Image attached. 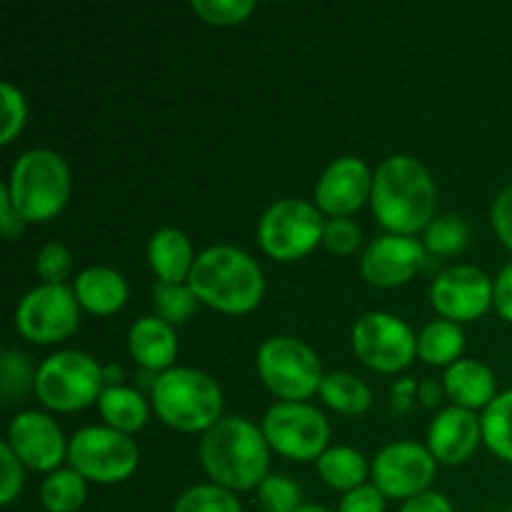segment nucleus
<instances>
[{
    "mask_svg": "<svg viewBox=\"0 0 512 512\" xmlns=\"http://www.w3.org/2000/svg\"><path fill=\"white\" fill-rule=\"evenodd\" d=\"M438 188L430 170L413 155H390L373 173L370 208L388 233L418 235L435 218Z\"/></svg>",
    "mask_w": 512,
    "mask_h": 512,
    "instance_id": "nucleus-1",
    "label": "nucleus"
},
{
    "mask_svg": "<svg viewBox=\"0 0 512 512\" xmlns=\"http://www.w3.org/2000/svg\"><path fill=\"white\" fill-rule=\"evenodd\" d=\"M200 465L225 490H258L270 475V445L260 425L243 415H223L200 440Z\"/></svg>",
    "mask_w": 512,
    "mask_h": 512,
    "instance_id": "nucleus-2",
    "label": "nucleus"
},
{
    "mask_svg": "<svg viewBox=\"0 0 512 512\" xmlns=\"http://www.w3.org/2000/svg\"><path fill=\"white\" fill-rule=\"evenodd\" d=\"M188 285L200 303L228 315L250 313L265 295V275L258 260L228 243L200 250Z\"/></svg>",
    "mask_w": 512,
    "mask_h": 512,
    "instance_id": "nucleus-3",
    "label": "nucleus"
},
{
    "mask_svg": "<svg viewBox=\"0 0 512 512\" xmlns=\"http://www.w3.org/2000/svg\"><path fill=\"white\" fill-rule=\"evenodd\" d=\"M150 405L170 428L180 433H205L223 418V390L213 375L175 365L160 373L150 390Z\"/></svg>",
    "mask_w": 512,
    "mask_h": 512,
    "instance_id": "nucleus-4",
    "label": "nucleus"
},
{
    "mask_svg": "<svg viewBox=\"0 0 512 512\" xmlns=\"http://www.w3.org/2000/svg\"><path fill=\"white\" fill-rule=\"evenodd\" d=\"M70 168L50 148H30L15 158L5 188L25 223H48L68 205Z\"/></svg>",
    "mask_w": 512,
    "mask_h": 512,
    "instance_id": "nucleus-5",
    "label": "nucleus"
},
{
    "mask_svg": "<svg viewBox=\"0 0 512 512\" xmlns=\"http://www.w3.org/2000/svg\"><path fill=\"white\" fill-rule=\"evenodd\" d=\"M33 390L45 408L75 413L98 403L105 390L103 365L80 350H58L38 365Z\"/></svg>",
    "mask_w": 512,
    "mask_h": 512,
    "instance_id": "nucleus-6",
    "label": "nucleus"
},
{
    "mask_svg": "<svg viewBox=\"0 0 512 512\" xmlns=\"http://www.w3.org/2000/svg\"><path fill=\"white\" fill-rule=\"evenodd\" d=\"M258 375L280 400L305 403L320 390L325 373L318 353L295 335H273L258 348Z\"/></svg>",
    "mask_w": 512,
    "mask_h": 512,
    "instance_id": "nucleus-7",
    "label": "nucleus"
},
{
    "mask_svg": "<svg viewBox=\"0 0 512 512\" xmlns=\"http://www.w3.org/2000/svg\"><path fill=\"white\" fill-rule=\"evenodd\" d=\"M68 463L88 483L115 485L138 470L140 450L128 433L110 425H85L68 440Z\"/></svg>",
    "mask_w": 512,
    "mask_h": 512,
    "instance_id": "nucleus-8",
    "label": "nucleus"
},
{
    "mask_svg": "<svg viewBox=\"0 0 512 512\" xmlns=\"http://www.w3.org/2000/svg\"><path fill=\"white\" fill-rule=\"evenodd\" d=\"M323 228V213L313 200L283 198L260 215L258 243L270 258L298 260L323 243Z\"/></svg>",
    "mask_w": 512,
    "mask_h": 512,
    "instance_id": "nucleus-9",
    "label": "nucleus"
},
{
    "mask_svg": "<svg viewBox=\"0 0 512 512\" xmlns=\"http://www.w3.org/2000/svg\"><path fill=\"white\" fill-rule=\"evenodd\" d=\"M265 440L270 450L290 460H318L330 448V423L323 410L310 403L280 400L263 415Z\"/></svg>",
    "mask_w": 512,
    "mask_h": 512,
    "instance_id": "nucleus-10",
    "label": "nucleus"
},
{
    "mask_svg": "<svg viewBox=\"0 0 512 512\" xmlns=\"http://www.w3.org/2000/svg\"><path fill=\"white\" fill-rule=\"evenodd\" d=\"M350 343L355 355L378 373H400L418 355V335L403 318L370 310L353 323Z\"/></svg>",
    "mask_w": 512,
    "mask_h": 512,
    "instance_id": "nucleus-11",
    "label": "nucleus"
},
{
    "mask_svg": "<svg viewBox=\"0 0 512 512\" xmlns=\"http://www.w3.org/2000/svg\"><path fill=\"white\" fill-rule=\"evenodd\" d=\"M80 303L73 285L40 283L20 298L15 308V328L35 345H53L78 330Z\"/></svg>",
    "mask_w": 512,
    "mask_h": 512,
    "instance_id": "nucleus-12",
    "label": "nucleus"
},
{
    "mask_svg": "<svg viewBox=\"0 0 512 512\" xmlns=\"http://www.w3.org/2000/svg\"><path fill=\"white\" fill-rule=\"evenodd\" d=\"M435 470H438V460L433 458L428 445H420L415 440H395L378 450L370 465V478L385 498L405 503L430 490Z\"/></svg>",
    "mask_w": 512,
    "mask_h": 512,
    "instance_id": "nucleus-13",
    "label": "nucleus"
},
{
    "mask_svg": "<svg viewBox=\"0 0 512 512\" xmlns=\"http://www.w3.org/2000/svg\"><path fill=\"white\" fill-rule=\"evenodd\" d=\"M430 303L440 318L478 320L493 305V278L478 265H450L430 283Z\"/></svg>",
    "mask_w": 512,
    "mask_h": 512,
    "instance_id": "nucleus-14",
    "label": "nucleus"
},
{
    "mask_svg": "<svg viewBox=\"0 0 512 512\" xmlns=\"http://www.w3.org/2000/svg\"><path fill=\"white\" fill-rule=\"evenodd\" d=\"M5 443L13 448L20 463L38 473H53L68 460V440L63 428L40 410H23L8 425Z\"/></svg>",
    "mask_w": 512,
    "mask_h": 512,
    "instance_id": "nucleus-15",
    "label": "nucleus"
},
{
    "mask_svg": "<svg viewBox=\"0 0 512 512\" xmlns=\"http://www.w3.org/2000/svg\"><path fill=\"white\" fill-rule=\"evenodd\" d=\"M373 193V170L358 155H340L320 173L313 203L330 218H350Z\"/></svg>",
    "mask_w": 512,
    "mask_h": 512,
    "instance_id": "nucleus-16",
    "label": "nucleus"
},
{
    "mask_svg": "<svg viewBox=\"0 0 512 512\" xmlns=\"http://www.w3.org/2000/svg\"><path fill=\"white\" fill-rule=\"evenodd\" d=\"M423 240L415 235L383 233L370 240L360 258V275L375 288H398L415 278L425 263Z\"/></svg>",
    "mask_w": 512,
    "mask_h": 512,
    "instance_id": "nucleus-17",
    "label": "nucleus"
},
{
    "mask_svg": "<svg viewBox=\"0 0 512 512\" xmlns=\"http://www.w3.org/2000/svg\"><path fill=\"white\" fill-rule=\"evenodd\" d=\"M483 428L475 410L448 405L428 425V450L443 465H460L478 450Z\"/></svg>",
    "mask_w": 512,
    "mask_h": 512,
    "instance_id": "nucleus-18",
    "label": "nucleus"
},
{
    "mask_svg": "<svg viewBox=\"0 0 512 512\" xmlns=\"http://www.w3.org/2000/svg\"><path fill=\"white\" fill-rule=\"evenodd\" d=\"M128 353L143 370L165 373L175 368L178 358V335L170 323L158 315L138 318L128 328Z\"/></svg>",
    "mask_w": 512,
    "mask_h": 512,
    "instance_id": "nucleus-19",
    "label": "nucleus"
},
{
    "mask_svg": "<svg viewBox=\"0 0 512 512\" xmlns=\"http://www.w3.org/2000/svg\"><path fill=\"white\" fill-rule=\"evenodd\" d=\"M73 293L80 308H85L88 313L113 315L128 303L130 285L125 275L110 265H90L75 275Z\"/></svg>",
    "mask_w": 512,
    "mask_h": 512,
    "instance_id": "nucleus-20",
    "label": "nucleus"
},
{
    "mask_svg": "<svg viewBox=\"0 0 512 512\" xmlns=\"http://www.w3.org/2000/svg\"><path fill=\"white\" fill-rule=\"evenodd\" d=\"M443 388L445 395L453 400V405L465 410H485L498 398L495 373L475 358H460L458 363L445 368Z\"/></svg>",
    "mask_w": 512,
    "mask_h": 512,
    "instance_id": "nucleus-21",
    "label": "nucleus"
},
{
    "mask_svg": "<svg viewBox=\"0 0 512 512\" xmlns=\"http://www.w3.org/2000/svg\"><path fill=\"white\" fill-rule=\"evenodd\" d=\"M198 255L188 235L173 225H163L148 240V263L163 283H188Z\"/></svg>",
    "mask_w": 512,
    "mask_h": 512,
    "instance_id": "nucleus-22",
    "label": "nucleus"
},
{
    "mask_svg": "<svg viewBox=\"0 0 512 512\" xmlns=\"http://www.w3.org/2000/svg\"><path fill=\"white\" fill-rule=\"evenodd\" d=\"M150 408H153L150 400L140 390L130 388V385L105 388L98 398L100 418L105 420V425L128 435L148 425Z\"/></svg>",
    "mask_w": 512,
    "mask_h": 512,
    "instance_id": "nucleus-23",
    "label": "nucleus"
},
{
    "mask_svg": "<svg viewBox=\"0 0 512 512\" xmlns=\"http://www.w3.org/2000/svg\"><path fill=\"white\" fill-rule=\"evenodd\" d=\"M318 475L328 488L343 490V493H350V490L365 485L370 475V465L365 460V455L360 453L353 445H330L318 460Z\"/></svg>",
    "mask_w": 512,
    "mask_h": 512,
    "instance_id": "nucleus-24",
    "label": "nucleus"
},
{
    "mask_svg": "<svg viewBox=\"0 0 512 512\" xmlns=\"http://www.w3.org/2000/svg\"><path fill=\"white\" fill-rule=\"evenodd\" d=\"M465 350V333L460 323L448 318H435L423 325L418 333V355L428 365L438 368H450L463 358Z\"/></svg>",
    "mask_w": 512,
    "mask_h": 512,
    "instance_id": "nucleus-25",
    "label": "nucleus"
},
{
    "mask_svg": "<svg viewBox=\"0 0 512 512\" xmlns=\"http://www.w3.org/2000/svg\"><path fill=\"white\" fill-rule=\"evenodd\" d=\"M318 393L328 408L343 415H360L373 405V390H370V385L355 373H348V370L325 373Z\"/></svg>",
    "mask_w": 512,
    "mask_h": 512,
    "instance_id": "nucleus-26",
    "label": "nucleus"
},
{
    "mask_svg": "<svg viewBox=\"0 0 512 512\" xmlns=\"http://www.w3.org/2000/svg\"><path fill=\"white\" fill-rule=\"evenodd\" d=\"M88 498V480L73 468H58L45 475L40 503L48 512H78Z\"/></svg>",
    "mask_w": 512,
    "mask_h": 512,
    "instance_id": "nucleus-27",
    "label": "nucleus"
},
{
    "mask_svg": "<svg viewBox=\"0 0 512 512\" xmlns=\"http://www.w3.org/2000/svg\"><path fill=\"white\" fill-rule=\"evenodd\" d=\"M483 443L495 458L512 463V388L498 393V398L480 415Z\"/></svg>",
    "mask_w": 512,
    "mask_h": 512,
    "instance_id": "nucleus-28",
    "label": "nucleus"
},
{
    "mask_svg": "<svg viewBox=\"0 0 512 512\" xmlns=\"http://www.w3.org/2000/svg\"><path fill=\"white\" fill-rule=\"evenodd\" d=\"M470 243V225L465 223L460 215L455 213H440L430 220L428 228L423 230V245L428 253L443 255H458L468 248Z\"/></svg>",
    "mask_w": 512,
    "mask_h": 512,
    "instance_id": "nucleus-29",
    "label": "nucleus"
},
{
    "mask_svg": "<svg viewBox=\"0 0 512 512\" xmlns=\"http://www.w3.org/2000/svg\"><path fill=\"white\" fill-rule=\"evenodd\" d=\"M198 305V295L193 293L188 283H163V280H158L153 285L155 315L173 325V328L188 323L195 310H198Z\"/></svg>",
    "mask_w": 512,
    "mask_h": 512,
    "instance_id": "nucleus-30",
    "label": "nucleus"
},
{
    "mask_svg": "<svg viewBox=\"0 0 512 512\" xmlns=\"http://www.w3.org/2000/svg\"><path fill=\"white\" fill-rule=\"evenodd\" d=\"M173 512H243L238 495L215 483H200L180 493Z\"/></svg>",
    "mask_w": 512,
    "mask_h": 512,
    "instance_id": "nucleus-31",
    "label": "nucleus"
},
{
    "mask_svg": "<svg viewBox=\"0 0 512 512\" xmlns=\"http://www.w3.org/2000/svg\"><path fill=\"white\" fill-rule=\"evenodd\" d=\"M35 373L38 370H33L28 355L13 348L3 350L0 355V393H3L5 403L35 388Z\"/></svg>",
    "mask_w": 512,
    "mask_h": 512,
    "instance_id": "nucleus-32",
    "label": "nucleus"
},
{
    "mask_svg": "<svg viewBox=\"0 0 512 512\" xmlns=\"http://www.w3.org/2000/svg\"><path fill=\"white\" fill-rule=\"evenodd\" d=\"M258 503L265 512H295L305 505L300 485L285 473H270L260 483Z\"/></svg>",
    "mask_w": 512,
    "mask_h": 512,
    "instance_id": "nucleus-33",
    "label": "nucleus"
},
{
    "mask_svg": "<svg viewBox=\"0 0 512 512\" xmlns=\"http://www.w3.org/2000/svg\"><path fill=\"white\" fill-rule=\"evenodd\" d=\"M190 8L208 25H240L258 8L255 0H190Z\"/></svg>",
    "mask_w": 512,
    "mask_h": 512,
    "instance_id": "nucleus-34",
    "label": "nucleus"
},
{
    "mask_svg": "<svg viewBox=\"0 0 512 512\" xmlns=\"http://www.w3.org/2000/svg\"><path fill=\"white\" fill-rule=\"evenodd\" d=\"M0 98H3V120H0V145H10L20 135L28 120V100L23 90L15 88L10 80L0 83Z\"/></svg>",
    "mask_w": 512,
    "mask_h": 512,
    "instance_id": "nucleus-35",
    "label": "nucleus"
},
{
    "mask_svg": "<svg viewBox=\"0 0 512 512\" xmlns=\"http://www.w3.org/2000/svg\"><path fill=\"white\" fill-rule=\"evenodd\" d=\"M73 268V255L58 240H50L35 255V273L43 283L50 285H63V280L70 275Z\"/></svg>",
    "mask_w": 512,
    "mask_h": 512,
    "instance_id": "nucleus-36",
    "label": "nucleus"
},
{
    "mask_svg": "<svg viewBox=\"0 0 512 512\" xmlns=\"http://www.w3.org/2000/svg\"><path fill=\"white\" fill-rule=\"evenodd\" d=\"M363 230L353 218H328L323 228V245L335 255H350L360 248Z\"/></svg>",
    "mask_w": 512,
    "mask_h": 512,
    "instance_id": "nucleus-37",
    "label": "nucleus"
},
{
    "mask_svg": "<svg viewBox=\"0 0 512 512\" xmlns=\"http://www.w3.org/2000/svg\"><path fill=\"white\" fill-rule=\"evenodd\" d=\"M25 488V465L8 443H0V505H10Z\"/></svg>",
    "mask_w": 512,
    "mask_h": 512,
    "instance_id": "nucleus-38",
    "label": "nucleus"
},
{
    "mask_svg": "<svg viewBox=\"0 0 512 512\" xmlns=\"http://www.w3.org/2000/svg\"><path fill=\"white\" fill-rule=\"evenodd\" d=\"M338 512H385V495L373 483H365L343 495Z\"/></svg>",
    "mask_w": 512,
    "mask_h": 512,
    "instance_id": "nucleus-39",
    "label": "nucleus"
},
{
    "mask_svg": "<svg viewBox=\"0 0 512 512\" xmlns=\"http://www.w3.org/2000/svg\"><path fill=\"white\" fill-rule=\"evenodd\" d=\"M490 220H493L495 235L500 238V243L512 250V185H505L495 195L493 208H490Z\"/></svg>",
    "mask_w": 512,
    "mask_h": 512,
    "instance_id": "nucleus-40",
    "label": "nucleus"
},
{
    "mask_svg": "<svg viewBox=\"0 0 512 512\" xmlns=\"http://www.w3.org/2000/svg\"><path fill=\"white\" fill-rule=\"evenodd\" d=\"M493 305L500 318L512 323V263L500 268V273L493 278Z\"/></svg>",
    "mask_w": 512,
    "mask_h": 512,
    "instance_id": "nucleus-41",
    "label": "nucleus"
},
{
    "mask_svg": "<svg viewBox=\"0 0 512 512\" xmlns=\"http://www.w3.org/2000/svg\"><path fill=\"white\" fill-rule=\"evenodd\" d=\"M0 230H3V235L8 240L18 238V235L25 230L23 215L15 210V205H13V200H10L5 183L0 185Z\"/></svg>",
    "mask_w": 512,
    "mask_h": 512,
    "instance_id": "nucleus-42",
    "label": "nucleus"
},
{
    "mask_svg": "<svg viewBox=\"0 0 512 512\" xmlns=\"http://www.w3.org/2000/svg\"><path fill=\"white\" fill-rule=\"evenodd\" d=\"M398 512H453V505L438 490H425V493L405 500Z\"/></svg>",
    "mask_w": 512,
    "mask_h": 512,
    "instance_id": "nucleus-43",
    "label": "nucleus"
},
{
    "mask_svg": "<svg viewBox=\"0 0 512 512\" xmlns=\"http://www.w3.org/2000/svg\"><path fill=\"white\" fill-rule=\"evenodd\" d=\"M415 398H418V380L415 378H400L390 388V405L395 413H408Z\"/></svg>",
    "mask_w": 512,
    "mask_h": 512,
    "instance_id": "nucleus-44",
    "label": "nucleus"
},
{
    "mask_svg": "<svg viewBox=\"0 0 512 512\" xmlns=\"http://www.w3.org/2000/svg\"><path fill=\"white\" fill-rule=\"evenodd\" d=\"M443 395H445L443 380L438 383L435 378H425L423 383H418V398L425 408H435V405H440V398H443Z\"/></svg>",
    "mask_w": 512,
    "mask_h": 512,
    "instance_id": "nucleus-45",
    "label": "nucleus"
},
{
    "mask_svg": "<svg viewBox=\"0 0 512 512\" xmlns=\"http://www.w3.org/2000/svg\"><path fill=\"white\" fill-rule=\"evenodd\" d=\"M103 380L105 388H115V385H123V368L118 363L103 365Z\"/></svg>",
    "mask_w": 512,
    "mask_h": 512,
    "instance_id": "nucleus-46",
    "label": "nucleus"
},
{
    "mask_svg": "<svg viewBox=\"0 0 512 512\" xmlns=\"http://www.w3.org/2000/svg\"><path fill=\"white\" fill-rule=\"evenodd\" d=\"M295 512H335L330 508H325V505H313V503H305L303 508H298Z\"/></svg>",
    "mask_w": 512,
    "mask_h": 512,
    "instance_id": "nucleus-47",
    "label": "nucleus"
},
{
    "mask_svg": "<svg viewBox=\"0 0 512 512\" xmlns=\"http://www.w3.org/2000/svg\"><path fill=\"white\" fill-rule=\"evenodd\" d=\"M508 512H512V510H508Z\"/></svg>",
    "mask_w": 512,
    "mask_h": 512,
    "instance_id": "nucleus-48",
    "label": "nucleus"
}]
</instances>
